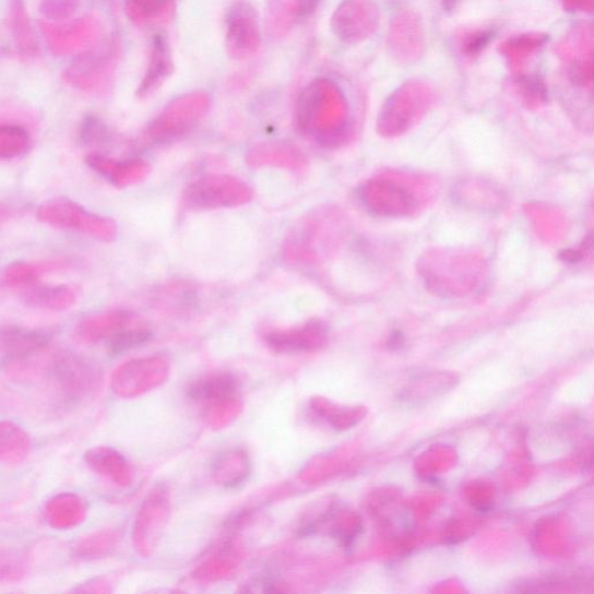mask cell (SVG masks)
Segmentation results:
<instances>
[{
    "label": "cell",
    "instance_id": "cell-1",
    "mask_svg": "<svg viewBox=\"0 0 594 594\" xmlns=\"http://www.w3.org/2000/svg\"><path fill=\"white\" fill-rule=\"evenodd\" d=\"M37 217L46 225L82 233L105 241L114 240L117 236L114 221L93 214L79 203L66 199L44 203L37 211Z\"/></svg>",
    "mask_w": 594,
    "mask_h": 594
},
{
    "label": "cell",
    "instance_id": "cell-2",
    "mask_svg": "<svg viewBox=\"0 0 594 594\" xmlns=\"http://www.w3.org/2000/svg\"><path fill=\"white\" fill-rule=\"evenodd\" d=\"M380 17L379 7L373 0H344L333 12L330 26L337 39L356 45L375 35Z\"/></svg>",
    "mask_w": 594,
    "mask_h": 594
},
{
    "label": "cell",
    "instance_id": "cell-3",
    "mask_svg": "<svg viewBox=\"0 0 594 594\" xmlns=\"http://www.w3.org/2000/svg\"><path fill=\"white\" fill-rule=\"evenodd\" d=\"M262 44L257 11L246 0H236L226 15V48L234 60H247Z\"/></svg>",
    "mask_w": 594,
    "mask_h": 594
},
{
    "label": "cell",
    "instance_id": "cell-4",
    "mask_svg": "<svg viewBox=\"0 0 594 594\" xmlns=\"http://www.w3.org/2000/svg\"><path fill=\"white\" fill-rule=\"evenodd\" d=\"M207 108V96L190 95L179 98L153 122L148 134L157 140L182 136L206 114Z\"/></svg>",
    "mask_w": 594,
    "mask_h": 594
},
{
    "label": "cell",
    "instance_id": "cell-5",
    "mask_svg": "<svg viewBox=\"0 0 594 594\" xmlns=\"http://www.w3.org/2000/svg\"><path fill=\"white\" fill-rule=\"evenodd\" d=\"M388 46L402 63L418 61L426 49V36L419 16L413 11L399 13L389 28Z\"/></svg>",
    "mask_w": 594,
    "mask_h": 594
},
{
    "label": "cell",
    "instance_id": "cell-6",
    "mask_svg": "<svg viewBox=\"0 0 594 594\" xmlns=\"http://www.w3.org/2000/svg\"><path fill=\"white\" fill-rule=\"evenodd\" d=\"M50 334L21 326L0 328V361H24L43 352L50 343Z\"/></svg>",
    "mask_w": 594,
    "mask_h": 594
},
{
    "label": "cell",
    "instance_id": "cell-7",
    "mask_svg": "<svg viewBox=\"0 0 594 594\" xmlns=\"http://www.w3.org/2000/svg\"><path fill=\"white\" fill-rule=\"evenodd\" d=\"M50 381L55 392L66 402H78L86 384L83 377L91 375L88 365L71 353H62L55 357L50 367Z\"/></svg>",
    "mask_w": 594,
    "mask_h": 594
},
{
    "label": "cell",
    "instance_id": "cell-8",
    "mask_svg": "<svg viewBox=\"0 0 594 594\" xmlns=\"http://www.w3.org/2000/svg\"><path fill=\"white\" fill-rule=\"evenodd\" d=\"M328 340V328L322 321H310L305 325L287 331H273L266 334L265 342L276 352L301 353L320 349Z\"/></svg>",
    "mask_w": 594,
    "mask_h": 594
},
{
    "label": "cell",
    "instance_id": "cell-9",
    "mask_svg": "<svg viewBox=\"0 0 594 594\" xmlns=\"http://www.w3.org/2000/svg\"><path fill=\"white\" fill-rule=\"evenodd\" d=\"M174 68L169 40L163 33L154 35L148 48L147 67L136 92L138 96L140 98L152 96L171 76Z\"/></svg>",
    "mask_w": 594,
    "mask_h": 594
},
{
    "label": "cell",
    "instance_id": "cell-10",
    "mask_svg": "<svg viewBox=\"0 0 594 594\" xmlns=\"http://www.w3.org/2000/svg\"><path fill=\"white\" fill-rule=\"evenodd\" d=\"M133 321V314L127 311H107L95 313L83 319L76 328V336L84 342H95L109 338L129 326Z\"/></svg>",
    "mask_w": 594,
    "mask_h": 594
},
{
    "label": "cell",
    "instance_id": "cell-11",
    "mask_svg": "<svg viewBox=\"0 0 594 594\" xmlns=\"http://www.w3.org/2000/svg\"><path fill=\"white\" fill-rule=\"evenodd\" d=\"M24 302L37 310L66 311L78 301V293L67 285H36L24 290Z\"/></svg>",
    "mask_w": 594,
    "mask_h": 594
},
{
    "label": "cell",
    "instance_id": "cell-12",
    "mask_svg": "<svg viewBox=\"0 0 594 594\" xmlns=\"http://www.w3.org/2000/svg\"><path fill=\"white\" fill-rule=\"evenodd\" d=\"M130 21L142 27L169 23L175 12V0H126Z\"/></svg>",
    "mask_w": 594,
    "mask_h": 594
},
{
    "label": "cell",
    "instance_id": "cell-13",
    "mask_svg": "<svg viewBox=\"0 0 594 594\" xmlns=\"http://www.w3.org/2000/svg\"><path fill=\"white\" fill-rule=\"evenodd\" d=\"M238 390L237 379L229 373H219L191 384L189 397L197 402H219L234 397Z\"/></svg>",
    "mask_w": 594,
    "mask_h": 594
},
{
    "label": "cell",
    "instance_id": "cell-14",
    "mask_svg": "<svg viewBox=\"0 0 594 594\" xmlns=\"http://www.w3.org/2000/svg\"><path fill=\"white\" fill-rule=\"evenodd\" d=\"M86 163L92 170L117 186L132 183L143 173V167L138 162H118L100 154H91Z\"/></svg>",
    "mask_w": 594,
    "mask_h": 594
},
{
    "label": "cell",
    "instance_id": "cell-15",
    "mask_svg": "<svg viewBox=\"0 0 594 594\" xmlns=\"http://www.w3.org/2000/svg\"><path fill=\"white\" fill-rule=\"evenodd\" d=\"M31 138L27 130L17 124H0V161L21 157L28 152Z\"/></svg>",
    "mask_w": 594,
    "mask_h": 594
},
{
    "label": "cell",
    "instance_id": "cell-16",
    "mask_svg": "<svg viewBox=\"0 0 594 594\" xmlns=\"http://www.w3.org/2000/svg\"><path fill=\"white\" fill-rule=\"evenodd\" d=\"M51 265L15 263L3 273V284L13 289H29L39 285L40 278Z\"/></svg>",
    "mask_w": 594,
    "mask_h": 594
},
{
    "label": "cell",
    "instance_id": "cell-17",
    "mask_svg": "<svg viewBox=\"0 0 594 594\" xmlns=\"http://www.w3.org/2000/svg\"><path fill=\"white\" fill-rule=\"evenodd\" d=\"M28 439L21 426L0 421V460H21L26 456Z\"/></svg>",
    "mask_w": 594,
    "mask_h": 594
},
{
    "label": "cell",
    "instance_id": "cell-18",
    "mask_svg": "<svg viewBox=\"0 0 594 594\" xmlns=\"http://www.w3.org/2000/svg\"><path fill=\"white\" fill-rule=\"evenodd\" d=\"M300 0H268L271 28L285 32L299 23Z\"/></svg>",
    "mask_w": 594,
    "mask_h": 594
},
{
    "label": "cell",
    "instance_id": "cell-19",
    "mask_svg": "<svg viewBox=\"0 0 594 594\" xmlns=\"http://www.w3.org/2000/svg\"><path fill=\"white\" fill-rule=\"evenodd\" d=\"M80 141L87 147H104L114 141V134L103 120L87 116L80 128Z\"/></svg>",
    "mask_w": 594,
    "mask_h": 594
},
{
    "label": "cell",
    "instance_id": "cell-20",
    "mask_svg": "<svg viewBox=\"0 0 594 594\" xmlns=\"http://www.w3.org/2000/svg\"><path fill=\"white\" fill-rule=\"evenodd\" d=\"M151 338V332L145 329H130L126 328L111 336L107 342V348L109 355L119 356L123 352L138 347Z\"/></svg>",
    "mask_w": 594,
    "mask_h": 594
},
{
    "label": "cell",
    "instance_id": "cell-21",
    "mask_svg": "<svg viewBox=\"0 0 594 594\" xmlns=\"http://www.w3.org/2000/svg\"><path fill=\"white\" fill-rule=\"evenodd\" d=\"M514 85L519 96L528 104L546 103L548 98V90L545 81L537 74H522L514 81Z\"/></svg>",
    "mask_w": 594,
    "mask_h": 594
},
{
    "label": "cell",
    "instance_id": "cell-22",
    "mask_svg": "<svg viewBox=\"0 0 594 594\" xmlns=\"http://www.w3.org/2000/svg\"><path fill=\"white\" fill-rule=\"evenodd\" d=\"M547 41L546 35H523L518 36L515 39L508 41L501 50L508 56H512V58H526V55L528 52H532L536 50L537 48H540Z\"/></svg>",
    "mask_w": 594,
    "mask_h": 594
},
{
    "label": "cell",
    "instance_id": "cell-23",
    "mask_svg": "<svg viewBox=\"0 0 594 594\" xmlns=\"http://www.w3.org/2000/svg\"><path fill=\"white\" fill-rule=\"evenodd\" d=\"M81 0H41L40 11L49 21H66L78 12Z\"/></svg>",
    "mask_w": 594,
    "mask_h": 594
},
{
    "label": "cell",
    "instance_id": "cell-24",
    "mask_svg": "<svg viewBox=\"0 0 594 594\" xmlns=\"http://www.w3.org/2000/svg\"><path fill=\"white\" fill-rule=\"evenodd\" d=\"M494 36L495 31L491 28L471 32L466 36H463L461 50L464 55L472 58V56H476L485 50L492 41Z\"/></svg>",
    "mask_w": 594,
    "mask_h": 594
},
{
    "label": "cell",
    "instance_id": "cell-25",
    "mask_svg": "<svg viewBox=\"0 0 594 594\" xmlns=\"http://www.w3.org/2000/svg\"><path fill=\"white\" fill-rule=\"evenodd\" d=\"M322 0H300L299 22H305L318 11Z\"/></svg>",
    "mask_w": 594,
    "mask_h": 594
},
{
    "label": "cell",
    "instance_id": "cell-26",
    "mask_svg": "<svg viewBox=\"0 0 594 594\" xmlns=\"http://www.w3.org/2000/svg\"><path fill=\"white\" fill-rule=\"evenodd\" d=\"M566 9H582L583 11H592V0H562Z\"/></svg>",
    "mask_w": 594,
    "mask_h": 594
},
{
    "label": "cell",
    "instance_id": "cell-27",
    "mask_svg": "<svg viewBox=\"0 0 594 594\" xmlns=\"http://www.w3.org/2000/svg\"><path fill=\"white\" fill-rule=\"evenodd\" d=\"M404 334L401 331H394L392 334H390L388 347L390 349H400L404 346Z\"/></svg>",
    "mask_w": 594,
    "mask_h": 594
},
{
    "label": "cell",
    "instance_id": "cell-28",
    "mask_svg": "<svg viewBox=\"0 0 594 594\" xmlns=\"http://www.w3.org/2000/svg\"><path fill=\"white\" fill-rule=\"evenodd\" d=\"M565 262L574 264L579 263L580 260L583 258V252L581 250H566L560 256Z\"/></svg>",
    "mask_w": 594,
    "mask_h": 594
},
{
    "label": "cell",
    "instance_id": "cell-29",
    "mask_svg": "<svg viewBox=\"0 0 594 594\" xmlns=\"http://www.w3.org/2000/svg\"><path fill=\"white\" fill-rule=\"evenodd\" d=\"M461 2L462 0H441V5L444 12H453Z\"/></svg>",
    "mask_w": 594,
    "mask_h": 594
},
{
    "label": "cell",
    "instance_id": "cell-30",
    "mask_svg": "<svg viewBox=\"0 0 594 594\" xmlns=\"http://www.w3.org/2000/svg\"><path fill=\"white\" fill-rule=\"evenodd\" d=\"M10 215L11 211H9V209L0 206V222L8 219Z\"/></svg>",
    "mask_w": 594,
    "mask_h": 594
}]
</instances>
